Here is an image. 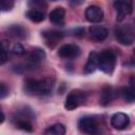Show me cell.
Returning <instances> with one entry per match:
<instances>
[{"instance_id": "5b68a950", "label": "cell", "mask_w": 135, "mask_h": 135, "mask_svg": "<svg viewBox=\"0 0 135 135\" xmlns=\"http://www.w3.org/2000/svg\"><path fill=\"white\" fill-rule=\"evenodd\" d=\"M114 8L116 12L117 21H122L133 12V0H115Z\"/></svg>"}, {"instance_id": "6da1fadb", "label": "cell", "mask_w": 135, "mask_h": 135, "mask_svg": "<svg viewBox=\"0 0 135 135\" xmlns=\"http://www.w3.org/2000/svg\"><path fill=\"white\" fill-rule=\"evenodd\" d=\"M115 66H116V55L112 50L107 49L101 51L100 53H97V68L101 72L111 75L114 72Z\"/></svg>"}, {"instance_id": "7a4b0ae2", "label": "cell", "mask_w": 135, "mask_h": 135, "mask_svg": "<svg viewBox=\"0 0 135 135\" xmlns=\"http://www.w3.org/2000/svg\"><path fill=\"white\" fill-rule=\"evenodd\" d=\"M114 34L116 40L122 45H131L134 42V28L130 24L117 25Z\"/></svg>"}, {"instance_id": "f546056e", "label": "cell", "mask_w": 135, "mask_h": 135, "mask_svg": "<svg viewBox=\"0 0 135 135\" xmlns=\"http://www.w3.org/2000/svg\"><path fill=\"white\" fill-rule=\"evenodd\" d=\"M52 1H58V0H52Z\"/></svg>"}, {"instance_id": "8992f818", "label": "cell", "mask_w": 135, "mask_h": 135, "mask_svg": "<svg viewBox=\"0 0 135 135\" xmlns=\"http://www.w3.org/2000/svg\"><path fill=\"white\" fill-rule=\"evenodd\" d=\"M58 56L63 59H75L78 58L81 54V50L77 44L74 43H66L59 47Z\"/></svg>"}, {"instance_id": "83f0119b", "label": "cell", "mask_w": 135, "mask_h": 135, "mask_svg": "<svg viewBox=\"0 0 135 135\" xmlns=\"http://www.w3.org/2000/svg\"><path fill=\"white\" fill-rule=\"evenodd\" d=\"M83 2H84V0H71L70 1V3H71L72 6H78V5L82 4Z\"/></svg>"}, {"instance_id": "4fadbf2b", "label": "cell", "mask_w": 135, "mask_h": 135, "mask_svg": "<svg viewBox=\"0 0 135 135\" xmlns=\"http://www.w3.org/2000/svg\"><path fill=\"white\" fill-rule=\"evenodd\" d=\"M6 34L8 37L17 40H22L26 37V30L19 24H14L11 25L6 28Z\"/></svg>"}, {"instance_id": "7402d4cb", "label": "cell", "mask_w": 135, "mask_h": 135, "mask_svg": "<svg viewBox=\"0 0 135 135\" xmlns=\"http://www.w3.org/2000/svg\"><path fill=\"white\" fill-rule=\"evenodd\" d=\"M27 6L30 9H36V11H41L45 13L47 8V3L45 0H28Z\"/></svg>"}, {"instance_id": "603a6c76", "label": "cell", "mask_w": 135, "mask_h": 135, "mask_svg": "<svg viewBox=\"0 0 135 135\" xmlns=\"http://www.w3.org/2000/svg\"><path fill=\"white\" fill-rule=\"evenodd\" d=\"M15 124L18 129L25 131V132H33V126L31 123V120L27 119H14Z\"/></svg>"}, {"instance_id": "d6986e66", "label": "cell", "mask_w": 135, "mask_h": 135, "mask_svg": "<svg viewBox=\"0 0 135 135\" xmlns=\"http://www.w3.org/2000/svg\"><path fill=\"white\" fill-rule=\"evenodd\" d=\"M35 118L34 112L28 107H23L22 109H19L16 111V114L14 116V119H27L32 120Z\"/></svg>"}, {"instance_id": "52a82bcc", "label": "cell", "mask_w": 135, "mask_h": 135, "mask_svg": "<svg viewBox=\"0 0 135 135\" xmlns=\"http://www.w3.org/2000/svg\"><path fill=\"white\" fill-rule=\"evenodd\" d=\"M41 35L45 44L51 49H54L63 38V33L58 30H45L41 33Z\"/></svg>"}, {"instance_id": "d4e9b609", "label": "cell", "mask_w": 135, "mask_h": 135, "mask_svg": "<svg viewBox=\"0 0 135 135\" xmlns=\"http://www.w3.org/2000/svg\"><path fill=\"white\" fill-rule=\"evenodd\" d=\"M11 52L16 56H22L25 53V50H24V47H23V45L21 43H17L16 42L15 44H13V46L11 49Z\"/></svg>"}, {"instance_id": "ac0fdd59", "label": "cell", "mask_w": 135, "mask_h": 135, "mask_svg": "<svg viewBox=\"0 0 135 135\" xmlns=\"http://www.w3.org/2000/svg\"><path fill=\"white\" fill-rule=\"evenodd\" d=\"M113 97H114V92H113L112 86L108 84L103 85V88L101 89V94H100V104L103 107L108 105L113 100Z\"/></svg>"}, {"instance_id": "7c38bea8", "label": "cell", "mask_w": 135, "mask_h": 135, "mask_svg": "<svg viewBox=\"0 0 135 135\" xmlns=\"http://www.w3.org/2000/svg\"><path fill=\"white\" fill-rule=\"evenodd\" d=\"M89 33L91 35V37L93 39H95L96 41H103L107 39L108 37V30L104 27V26H101V25H97V24H94V25H91L90 28H89Z\"/></svg>"}, {"instance_id": "30bf717a", "label": "cell", "mask_w": 135, "mask_h": 135, "mask_svg": "<svg viewBox=\"0 0 135 135\" xmlns=\"http://www.w3.org/2000/svg\"><path fill=\"white\" fill-rule=\"evenodd\" d=\"M55 85V79L53 77H44L38 79V96H47L52 93Z\"/></svg>"}, {"instance_id": "e0dca14e", "label": "cell", "mask_w": 135, "mask_h": 135, "mask_svg": "<svg viewBox=\"0 0 135 135\" xmlns=\"http://www.w3.org/2000/svg\"><path fill=\"white\" fill-rule=\"evenodd\" d=\"M120 94L122 96V98L128 101V102H134V99H135V90H134V78L132 77L131 80H130V85L129 86H126V88H122L121 91H120Z\"/></svg>"}, {"instance_id": "f1b7e54d", "label": "cell", "mask_w": 135, "mask_h": 135, "mask_svg": "<svg viewBox=\"0 0 135 135\" xmlns=\"http://www.w3.org/2000/svg\"><path fill=\"white\" fill-rule=\"evenodd\" d=\"M4 119H5V115H4V113L2 112V110H1V107H0V124L4 121Z\"/></svg>"}, {"instance_id": "2e32d148", "label": "cell", "mask_w": 135, "mask_h": 135, "mask_svg": "<svg viewBox=\"0 0 135 135\" xmlns=\"http://www.w3.org/2000/svg\"><path fill=\"white\" fill-rule=\"evenodd\" d=\"M97 69V53L96 52H91L89 54V57H88V61L84 65V69H83V73L84 74H92L95 72V70Z\"/></svg>"}, {"instance_id": "ffe728a7", "label": "cell", "mask_w": 135, "mask_h": 135, "mask_svg": "<svg viewBox=\"0 0 135 135\" xmlns=\"http://www.w3.org/2000/svg\"><path fill=\"white\" fill-rule=\"evenodd\" d=\"M25 16L27 17V19H30L33 22H41L44 20L45 18V13L41 12V11H36V9H27V12L25 13Z\"/></svg>"}, {"instance_id": "5bb4252c", "label": "cell", "mask_w": 135, "mask_h": 135, "mask_svg": "<svg viewBox=\"0 0 135 135\" xmlns=\"http://www.w3.org/2000/svg\"><path fill=\"white\" fill-rule=\"evenodd\" d=\"M64 16H65V9L62 6H58L56 8H54L51 13H50V21L53 24L59 25V24H63V20H64Z\"/></svg>"}, {"instance_id": "4316f807", "label": "cell", "mask_w": 135, "mask_h": 135, "mask_svg": "<svg viewBox=\"0 0 135 135\" xmlns=\"http://www.w3.org/2000/svg\"><path fill=\"white\" fill-rule=\"evenodd\" d=\"M7 61V54L2 44L0 43V64H4Z\"/></svg>"}, {"instance_id": "484cf974", "label": "cell", "mask_w": 135, "mask_h": 135, "mask_svg": "<svg viewBox=\"0 0 135 135\" xmlns=\"http://www.w3.org/2000/svg\"><path fill=\"white\" fill-rule=\"evenodd\" d=\"M9 94V89L8 86L3 83V82H0V99H3V98H6Z\"/></svg>"}, {"instance_id": "9c48e42d", "label": "cell", "mask_w": 135, "mask_h": 135, "mask_svg": "<svg viewBox=\"0 0 135 135\" xmlns=\"http://www.w3.org/2000/svg\"><path fill=\"white\" fill-rule=\"evenodd\" d=\"M130 124V117L122 112L115 113L111 117V126L116 130H124Z\"/></svg>"}, {"instance_id": "277c9868", "label": "cell", "mask_w": 135, "mask_h": 135, "mask_svg": "<svg viewBox=\"0 0 135 135\" xmlns=\"http://www.w3.org/2000/svg\"><path fill=\"white\" fill-rule=\"evenodd\" d=\"M79 130L84 134H97L99 133V122L97 118L93 116H84L78 121Z\"/></svg>"}, {"instance_id": "8fae6325", "label": "cell", "mask_w": 135, "mask_h": 135, "mask_svg": "<svg viewBox=\"0 0 135 135\" xmlns=\"http://www.w3.org/2000/svg\"><path fill=\"white\" fill-rule=\"evenodd\" d=\"M44 59H45V52L40 47H34L27 56V62L31 66L39 65Z\"/></svg>"}, {"instance_id": "3957f363", "label": "cell", "mask_w": 135, "mask_h": 135, "mask_svg": "<svg viewBox=\"0 0 135 135\" xmlns=\"http://www.w3.org/2000/svg\"><path fill=\"white\" fill-rule=\"evenodd\" d=\"M85 100H86L85 92H83L81 90H73L70 92V94L68 95V97L65 99L64 108L68 111H73L76 108L83 104L85 102Z\"/></svg>"}, {"instance_id": "ba28073f", "label": "cell", "mask_w": 135, "mask_h": 135, "mask_svg": "<svg viewBox=\"0 0 135 135\" xmlns=\"http://www.w3.org/2000/svg\"><path fill=\"white\" fill-rule=\"evenodd\" d=\"M85 18L91 23H99L103 20V11L98 5H90L85 9Z\"/></svg>"}, {"instance_id": "44dd1931", "label": "cell", "mask_w": 135, "mask_h": 135, "mask_svg": "<svg viewBox=\"0 0 135 135\" xmlns=\"http://www.w3.org/2000/svg\"><path fill=\"white\" fill-rule=\"evenodd\" d=\"M65 127L62 123H55L51 127H49L45 131L44 134L46 135H63L65 134Z\"/></svg>"}, {"instance_id": "9a60e30c", "label": "cell", "mask_w": 135, "mask_h": 135, "mask_svg": "<svg viewBox=\"0 0 135 135\" xmlns=\"http://www.w3.org/2000/svg\"><path fill=\"white\" fill-rule=\"evenodd\" d=\"M23 90L30 96H38V79L27 78L24 81Z\"/></svg>"}, {"instance_id": "cb8c5ba5", "label": "cell", "mask_w": 135, "mask_h": 135, "mask_svg": "<svg viewBox=\"0 0 135 135\" xmlns=\"http://www.w3.org/2000/svg\"><path fill=\"white\" fill-rule=\"evenodd\" d=\"M16 0H0V12H9L13 9Z\"/></svg>"}]
</instances>
